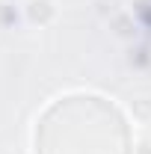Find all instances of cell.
<instances>
[{"label":"cell","mask_w":151,"mask_h":154,"mask_svg":"<svg viewBox=\"0 0 151 154\" xmlns=\"http://www.w3.org/2000/svg\"><path fill=\"white\" fill-rule=\"evenodd\" d=\"M21 12H24V21L33 27H54L59 21V3L57 0H24Z\"/></svg>","instance_id":"obj_1"},{"label":"cell","mask_w":151,"mask_h":154,"mask_svg":"<svg viewBox=\"0 0 151 154\" xmlns=\"http://www.w3.org/2000/svg\"><path fill=\"white\" fill-rule=\"evenodd\" d=\"M128 110H131V116L136 119V122H145L148 125L151 122V98H133L131 104H128Z\"/></svg>","instance_id":"obj_2"},{"label":"cell","mask_w":151,"mask_h":154,"mask_svg":"<svg viewBox=\"0 0 151 154\" xmlns=\"http://www.w3.org/2000/svg\"><path fill=\"white\" fill-rule=\"evenodd\" d=\"M0 3H6V0H0Z\"/></svg>","instance_id":"obj_3"}]
</instances>
